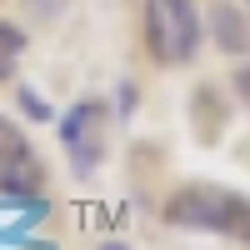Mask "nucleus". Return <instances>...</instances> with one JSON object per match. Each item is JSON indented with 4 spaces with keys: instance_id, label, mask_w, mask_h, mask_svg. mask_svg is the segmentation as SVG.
Here are the masks:
<instances>
[{
    "instance_id": "obj_5",
    "label": "nucleus",
    "mask_w": 250,
    "mask_h": 250,
    "mask_svg": "<svg viewBox=\"0 0 250 250\" xmlns=\"http://www.w3.org/2000/svg\"><path fill=\"white\" fill-rule=\"evenodd\" d=\"M40 185H45V165H40L35 150H20L15 160L0 165V195H10V200H35Z\"/></svg>"
},
{
    "instance_id": "obj_12",
    "label": "nucleus",
    "mask_w": 250,
    "mask_h": 250,
    "mask_svg": "<svg viewBox=\"0 0 250 250\" xmlns=\"http://www.w3.org/2000/svg\"><path fill=\"white\" fill-rule=\"evenodd\" d=\"M245 5H250V0H245Z\"/></svg>"
},
{
    "instance_id": "obj_4",
    "label": "nucleus",
    "mask_w": 250,
    "mask_h": 250,
    "mask_svg": "<svg viewBox=\"0 0 250 250\" xmlns=\"http://www.w3.org/2000/svg\"><path fill=\"white\" fill-rule=\"evenodd\" d=\"M205 30H210L215 50L225 55H250V15L230 0H215L210 5V20H205Z\"/></svg>"
},
{
    "instance_id": "obj_11",
    "label": "nucleus",
    "mask_w": 250,
    "mask_h": 250,
    "mask_svg": "<svg viewBox=\"0 0 250 250\" xmlns=\"http://www.w3.org/2000/svg\"><path fill=\"white\" fill-rule=\"evenodd\" d=\"M100 250H125V245H100Z\"/></svg>"
},
{
    "instance_id": "obj_7",
    "label": "nucleus",
    "mask_w": 250,
    "mask_h": 250,
    "mask_svg": "<svg viewBox=\"0 0 250 250\" xmlns=\"http://www.w3.org/2000/svg\"><path fill=\"white\" fill-rule=\"evenodd\" d=\"M20 150H30V145H25V130H20V120L0 115V165H5V160H15Z\"/></svg>"
},
{
    "instance_id": "obj_6",
    "label": "nucleus",
    "mask_w": 250,
    "mask_h": 250,
    "mask_svg": "<svg viewBox=\"0 0 250 250\" xmlns=\"http://www.w3.org/2000/svg\"><path fill=\"white\" fill-rule=\"evenodd\" d=\"M20 55H25V30H20L15 20H0V85H5V80H15Z\"/></svg>"
},
{
    "instance_id": "obj_9",
    "label": "nucleus",
    "mask_w": 250,
    "mask_h": 250,
    "mask_svg": "<svg viewBox=\"0 0 250 250\" xmlns=\"http://www.w3.org/2000/svg\"><path fill=\"white\" fill-rule=\"evenodd\" d=\"M230 85H235V100H240V105L250 110V60H245V65L235 70V80H230Z\"/></svg>"
},
{
    "instance_id": "obj_8",
    "label": "nucleus",
    "mask_w": 250,
    "mask_h": 250,
    "mask_svg": "<svg viewBox=\"0 0 250 250\" xmlns=\"http://www.w3.org/2000/svg\"><path fill=\"white\" fill-rule=\"evenodd\" d=\"M15 95H20V105H25V115H30V120H50V105H45V100H40L30 85H15Z\"/></svg>"
},
{
    "instance_id": "obj_2",
    "label": "nucleus",
    "mask_w": 250,
    "mask_h": 250,
    "mask_svg": "<svg viewBox=\"0 0 250 250\" xmlns=\"http://www.w3.org/2000/svg\"><path fill=\"white\" fill-rule=\"evenodd\" d=\"M200 10L195 0H145V50L155 65H190L200 55Z\"/></svg>"
},
{
    "instance_id": "obj_10",
    "label": "nucleus",
    "mask_w": 250,
    "mask_h": 250,
    "mask_svg": "<svg viewBox=\"0 0 250 250\" xmlns=\"http://www.w3.org/2000/svg\"><path fill=\"white\" fill-rule=\"evenodd\" d=\"M135 110V85H120V120H130Z\"/></svg>"
},
{
    "instance_id": "obj_1",
    "label": "nucleus",
    "mask_w": 250,
    "mask_h": 250,
    "mask_svg": "<svg viewBox=\"0 0 250 250\" xmlns=\"http://www.w3.org/2000/svg\"><path fill=\"white\" fill-rule=\"evenodd\" d=\"M160 220L175 230H195V235H225L250 245V200L225 185H180V190L160 205Z\"/></svg>"
},
{
    "instance_id": "obj_3",
    "label": "nucleus",
    "mask_w": 250,
    "mask_h": 250,
    "mask_svg": "<svg viewBox=\"0 0 250 250\" xmlns=\"http://www.w3.org/2000/svg\"><path fill=\"white\" fill-rule=\"evenodd\" d=\"M55 135L60 145H65V155H70V170L85 180L100 155H105V105L100 100H75V105L55 120Z\"/></svg>"
}]
</instances>
